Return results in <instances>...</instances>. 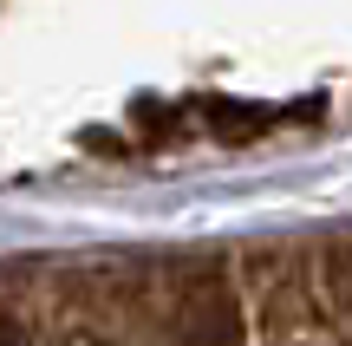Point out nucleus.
I'll use <instances>...</instances> for the list:
<instances>
[{
    "mask_svg": "<svg viewBox=\"0 0 352 346\" xmlns=\"http://www.w3.org/2000/svg\"><path fill=\"white\" fill-rule=\"evenodd\" d=\"M183 346H241V307L228 288H196L183 301V321H176Z\"/></svg>",
    "mask_w": 352,
    "mask_h": 346,
    "instance_id": "f257e3e1",
    "label": "nucleus"
},
{
    "mask_svg": "<svg viewBox=\"0 0 352 346\" xmlns=\"http://www.w3.org/2000/svg\"><path fill=\"white\" fill-rule=\"evenodd\" d=\"M202 125H209V138H222V144H254L274 118L261 111V105H235V98H209L202 105Z\"/></svg>",
    "mask_w": 352,
    "mask_h": 346,
    "instance_id": "f03ea898",
    "label": "nucleus"
},
{
    "mask_svg": "<svg viewBox=\"0 0 352 346\" xmlns=\"http://www.w3.org/2000/svg\"><path fill=\"white\" fill-rule=\"evenodd\" d=\"M0 346H26V327H20V314L0 301Z\"/></svg>",
    "mask_w": 352,
    "mask_h": 346,
    "instance_id": "7ed1b4c3",
    "label": "nucleus"
}]
</instances>
